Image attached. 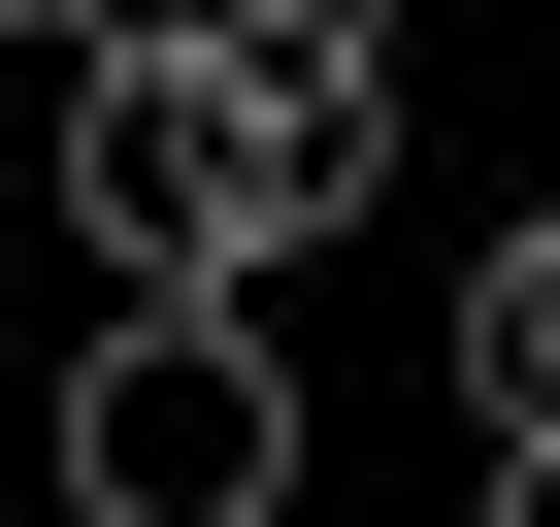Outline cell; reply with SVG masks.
Masks as SVG:
<instances>
[{
	"mask_svg": "<svg viewBox=\"0 0 560 527\" xmlns=\"http://www.w3.org/2000/svg\"><path fill=\"white\" fill-rule=\"evenodd\" d=\"M34 494L67 527H298V363H264V297H100L67 396H34Z\"/></svg>",
	"mask_w": 560,
	"mask_h": 527,
	"instance_id": "obj_1",
	"label": "cell"
},
{
	"mask_svg": "<svg viewBox=\"0 0 560 527\" xmlns=\"http://www.w3.org/2000/svg\"><path fill=\"white\" fill-rule=\"evenodd\" d=\"M462 429H494V461H560V198L462 264Z\"/></svg>",
	"mask_w": 560,
	"mask_h": 527,
	"instance_id": "obj_2",
	"label": "cell"
},
{
	"mask_svg": "<svg viewBox=\"0 0 560 527\" xmlns=\"http://www.w3.org/2000/svg\"><path fill=\"white\" fill-rule=\"evenodd\" d=\"M0 34H100V0H0Z\"/></svg>",
	"mask_w": 560,
	"mask_h": 527,
	"instance_id": "obj_3",
	"label": "cell"
}]
</instances>
